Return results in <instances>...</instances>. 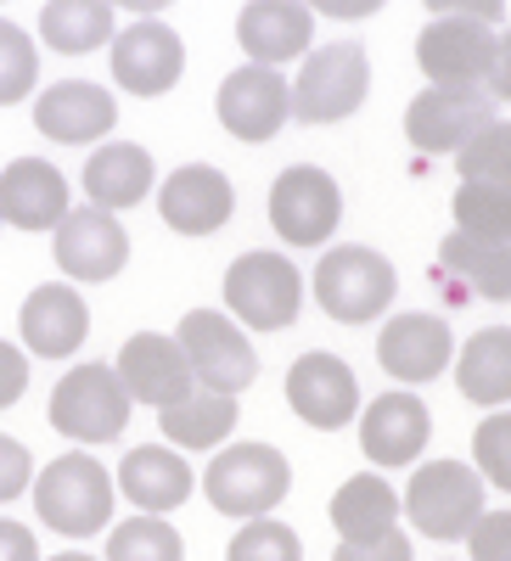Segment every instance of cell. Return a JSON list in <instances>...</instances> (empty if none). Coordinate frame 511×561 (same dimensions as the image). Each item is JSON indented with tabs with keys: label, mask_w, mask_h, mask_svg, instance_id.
Listing matches in <instances>:
<instances>
[{
	"label": "cell",
	"mask_w": 511,
	"mask_h": 561,
	"mask_svg": "<svg viewBox=\"0 0 511 561\" xmlns=\"http://www.w3.org/2000/svg\"><path fill=\"white\" fill-rule=\"evenodd\" d=\"M230 561H304V545L287 523L248 517V528L230 539Z\"/></svg>",
	"instance_id": "obj_35"
},
{
	"label": "cell",
	"mask_w": 511,
	"mask_h": 561,
	"mask_svg": "<svg viewBox=\"0 0 511 561\" xmlns=\"http://www.w3.org/2000/svg\"><path fill=\"white\" fill-rule=\"evenodd\" d=\"M484 90L495 102H511V34H500V45H495V68H489Z\"/></svg>",
	"instance_id": "obj_44"
},
{
	"label": "cell",
	"mask_w": 511,
	"mask_h": 561,
	"mask_svg": "<svg viewBox=\"0 0 511 561\" xmlns=\"http://www.w3.org/2000/svg\"><path fill=\"white\" fill-rule=\"evenodd\" d=\"M332 523L343 539H377V534L399 528V494L377 472H360L332 494Z\"/></svg>",
	"instance_id": "obj_30"
},
{
	"label": "cell",
	"mask_w": 511,
	"mask_h": 561,
	"mask_svg": "<svg viewBox=\"0 0 511 561\" xmlns=\"http://www.w3.org/2000/svg\"><path fill=\"white\" fill-rule=\"evenodd\" d=\"M405 511H410L416 534H428V539H467L473 523L484 517V478H478V466L428 460L422 472L410 478V489H405Z\"/></svg>",
	"instance_id": "obj_7"
},
{
	"label": "cell",
	"mask_w": 511,
	"mask_h": 561,
	"mask_svg": "<svg viewBox=\"0 0 511 561\" xmlns=\"http://www.w3.org/2000/svg\"><path fill=\"white\" fill-rule=\"evenodd\" d=\"M180 556H185L180 534L163 517H152V511L118 523L113 539H107V561H180Z\"/></svg>",
	"instance_id": "obj_32"
},
{
	"label": "cell",
	"mask_w": 511,
	"mask_h": 561,
	"mask_svg": "<svg viewBox=\"0 0 511 561\" xmlns=\"http://www.w3.org/2000/svg\"><path fill=\"white\" fill-rule=\"evenodd\" d=\"M45 561H96V556H84V550H63V556H45Z\"/></svg>",
	"instance_id": "obj_46"
},
{
	"label": "cell",
	"mask_w": 511,
	"mask_h": 561,
	"mask_svg": "<svg viewBox=\"0 0 511 561\" xmlns=\"http://www.w3.org/2000/svg\"><path fill=\"white\" fill-rule=\"evenodd\" d=\"M185 365H192L197 388H214V393H242L253 377H259V354L248 343V332L230 314L219 309H192L174 332Z\"/></svg>",
	"instance_id": "obj_8"
},
{
	"label": "cell",
	"mask_w": 511,
	"mask_h": 561,
	"mask_svg": "<svg viewBox=\"0 0 511 561\" xmlns=\"http://www.w3.org/2000/svg\"><path fill=\"white\" fill-rule=\"evenodd\" d=\"M428 438H433V415H428V404L416 393H383V399H371L365 415H360V444H365V455L377 466L422 460Z\"/></svg>",
	"instance_id": "obj_20"
},
{
	"label": "cell",
	"mask_w": 511,
	"mask_h": 561,
	"mask_svg": "<svg viewBox=\"0 0 511 561\" xmlns=\"http://www.w3.org/2000/svg\"><path fill=\"white\" fill-rule=\"evenodd\" d=\"M332 561H416V556H410V539L399 528H388L377 539H343Z\"/></svg>",
	"instance_id": "obj_38"
},
{
	"label": "cell",
	"mask_w": 511,
	"mask_h": 561,
	"mask_svg": "<svg viewBox=\"0 0 511 561\" xmlns=\"http://www.w3.org/2000/svg\"><path fill=\"white\" fill-rule=\"evenodd\" d=\"M152 152L147 147H135V140H107V147L90 152L84 163V197L96 203V208H135L141 197H152Z\"/></svg>",
	"instance_id": "obj_25"
},
{
	"label": "cell",
	"mask_w": 511,
	"mask_h": 561,
	"mask_svg": "<svg viewBox=\"0 0 511 561\" xmlns=\"http://www.w3.org/2000/svg\"><path fill=\"white\" fill-rule=\"evenodd\" d=\"M293 84V118L298 124H343L365 107L371 96V57L360 51L354 39H332V45H315L304 51V68Z\"/></svg>",
	"instance_id": "obj_2"
},
{
	"label": "cell",
	"mask_w": 511,
	"mask_h": 561,
	"mask_svg": "<svg viewBox=\"0 0 511 561\" xmlns=\"http://www.w3.org/2000/svg\"><path fill=\"white\" fill-rule=\"evenodd\" d=\"M225 309L253 332H287L304 309V275L282 253H242L225 270Z\"/></svg>",
	"instance_id": "obj_5"
},
{
	"label": "cell",
	"mask_w": 511,
	"mask_h": 561,
	"mask_svg": "<svg viewBox=\"0 0 511 561\" xmlns=\"http://www.w3.org/2000/svg\"><path fill=\"white\" fill-rule=\"evenodd\" d=\"M185 73V45L169 23L135 18L124 34H113V79L129 96H163Z\"/></svg>",
	"instance_id": "obj_14"
},
{
	"label": "cell",
	"mask_w": 511,
	"mask_h": 561,
	"mask_svg": "<svg viewBox=\"0 0 511 561\" xmlns=\"http://www.w3.org/2000/svg\"><path fill=\"white\" fill-rule=\"evenodd\" d=\"M34 84H39V51H34V39L0 18V107H18L34 96Z\"/></svg>",
	"instance_id": "obj_33"
},
{
	"label": "cell",
	"mask_w": 511,
	"mask_h": 561,
	"mask_svg": "<svg viewBox=\"0 0 511 561\" xmlns=\"http://www.w3.org/2000/svg\"><path fill=\"white\" fill-rule=\"evenodd\" d=\"M192 489H197L192 466H185L180 449H169V444H141V449H129L124 466H118V494L135 511H152V517L185 505V500H192Z\"/></svg>",
	"instance_id": "obj_24"
},
{
	"label": "cell",
	"mask_w": 511,
	"mask_h": 561,
	"mask_svg": "<svg viewBox=\"0 0 511 561\" xmlns=\"http://www.w3.org/2000/svg\"><path fill=\"white\" fill-rule=\"evenodd\" d=\"M455 230L484 237V242H511V185L461 180V192H455Z\"/></svg>",
	"instance_id": "obj_31"
},
{
	"label": "cell",
	"mask_w": 511,
	"mask_h": 561,
	"mask_svg": "<svg viewBox=\"0 0 511 561\" xmlns=\"http://www.w3.org/2000/svg\"><path fill=\"white\" fill-rule=\"evenodd\" d=\"M315 39V12L304 0H248L237 18V45L248 51V62L282 68L298 62Z\"/></svg>",
	"instance_id": "obj_19"
},
{
	"label": "cell",
	"mask_w": 511,
	"mask_h": 561,
	"mask_svg": "<svg viewBox=\"0 0 511 561\" xmlns=\"http://www.w3.org/2000/svg\"><path fill=\"white\" fill-rule=\"evenodd\" d=\"M461 180H484V185H511V124H484L467 147L455 152Z\"/></svg>",
	"instance_id": "obj_34"
},
{
	"label": "cell",
	"mask_w": 511,
	"mask_h": 561,
	"mask_svg": "<svg viewBox=\"0 0 511 561\" xmlns=\"http://www.w3.org/2000/svg\"><path fill=\"white\" fill-rule=\"evenodd\" d=\"M473 460H478V478L511 494V410H495L484 427L473 433Z\"/></svg>",
	"instance_id": "obj_36"
},
{
	"label": "cell",
	"mask_w": 511,
	"mask_h": 561,
	"mask_svg": "<svg viewBox=\"0 0 511 561\" xmlns=\"http://www.w3.org/2000/svg\"><path fill=\"white\" fill-rule=\"evenodd\" d=\"M57 264L68 280H113L129 264V237L113 219V208H68L57 219Z\"/></svg>",
	"instance_id": "obj_15"
},
{
	"label": "cell",
	"mask_w": 511,
	"mask_h": 561,
	"mask_svg": "<svg viewBox=\"0 0 511 561\" xmlns=\"http://www.w3.org/2000/svg\"><path fill=\"white\" fill-rule=\"evenodd\" d=\"M287 399H293V415L309 421V427H320V433H338V427H349V421L360 415L354 370L338 354H327V348H309V354L293 359Z\"/></svg>",
	"instance_id": "obj_13"
},
{
	"label": "cell",
	"mask_w": 511,
	"mask_h": 561,
	"mask_svg": "<svg viewBox=\"0 0 511 561\" xmlns=\"http://www.w3.org/2000/svg\"><path fill=\"white\" fill-rule=\"evenodd\" d=\"M129 388L118 365H73L52 393V427L73 444H113L129 427Z\"/></svg>",
	"instance_id": "obj_4"
},
{
	"label": "cell",
	"mask_w": 511,
	"mask_h": 561,
	"mask_svg": "<svg viewBox=\"0 0 511 561\" xmlns=\"http://www.w3.org/2000/svg\"><path fill=\"white\" fill-rule=\"evenodd\" d=\"M455 382L473 404H489V410L511 404V325H489V332H478L461 348Z\"/></svg>",
	"instance_id": "obj_28"
},
{
	"label": "cell",
	"mask_w": 511,
	"mask_h": 561,
	"mask_svg": "<svg viewBox=\"0 0 511 561\" xmlns=\"http://www.w3.org/2000/svg\"><path fill=\"white\" fill-rule=\"evenodd\" d=\"M113 7H124V12H135V18H158L163 7H174V0H113Z\"/></svg>",
	"instance_id": "obj_45"
},
{
	"label": "cell",
	"mask_w": 511,
	"mask_h": 561,
	"mask_svg": "<svg viewBox=\"0 0 511 561\" xmlns=\"http://www.w3.org/2000/svg\"><path fill=\"white\" fill-rule=\"evenodd\" d=\"M68 214V180L45 158H18L0 169V219L18 230H57Z\"/></svg>",
	"instance_id": "obj_22"
},
{
	"label": "cell",
	"mask_w": 511,
	"mask_h": 561,
	"mask_svg": "<svg viewBox=\"0 0 511 561\" xmlns=\"http://www.w3.org/2000/svg\"><path fill=\"white\" fill-rule=\"evenodd\" d=\"M113 472L96 455H57L45 472L34 478V511L52 534L84 539V534H102L113 517Z\"/></svg>",
	"instance_id": "obj_1"
},
{
	"label": "cell",
	"mask_w": 511,
	"mask_h": 561,
	"mask_svg": "<svg viewBox=\"0 0 511 561\" xmlns=\"http://www.w3.org/2000/svg\"><path fill=\"white\" fill-rule=\"evenodd\" d=\"M467 545H473V561H511V511H484Z\"/></svg>",
	"instance_id": "obj_37"
},
{
	"label": "cell",
	"mask_w": 511,
	"mask_h": 561,
	"mask_svg": "<svg viewBox=\"0 0 511 561\" xmlns=\"http://www.w3.org/2000/svg\"><path fill=\"white\" fill-rule=\"evenodd\" d=\"M214 113L219 124L259 147V140H275L282 124L293 118V84L282 79V68H264V62H248L237 73L219 79V96H214Z\"/></svg>",
	"instance_id": "obj_11"
},
{
	"label": "cell",
	"mask_w": 511,
	"mask_h": 561,
	"mask_svg": "<svg viewBox=\"0 0 511 561\" xmlns=\"http://www.w3.org/2000/svg\"><path fill=\"white\" fill-rule=\"evenodd\" d=\"M158 214L180 237H214V230L237 214V192L214 163H185L158 185Z\"/></svg>",
	"instance_id": "obj_16"
},
{
	"label": "cell",
	"mask_w": 511,
	"mask_h": 561,
	"mask_svg": "<svg viewBox=\"0 0 511 561\" xmlns=\"http://www.w3.org/2000/svg\"><path fill=\"white\" fill-rule=\"evenodd\" d=\"M237 415H242L237 393L192 388L185 399H174V404H163V410H158V427H163V438H169V444H180V449H214V444H225V438H230Z\"/></svg>",
	"instance_id": "obj_27"
},
{
	"label": "cell",
	"mask_w": 511,
	"mask_h": 561,
	"mask_svg": "<svg viewBox=\"0 0 511 561\" xmlns=\"http://www.w3.org/2000/svg\"><path fill=\"white\" fill-rule=\"evenodd\" d=\"M309 12L320 18H338V23H354V18H371V12H383L388 0H304Z\"/></svg>",
	"instance_id": "obj_42"
},
{
	"label": "cell",
	"mask_w": 511,
	"mask_h": 561,
	"mask_svg": "<svg viewBox=\"0 0 511 561\" xmlns=\"http://www.w3.org/2000/svg\"><path fill=\"white\" fill-rule=\"evenodd\" d=\"M118 124V102L90 79H57L45 84V96L34 102V129L52 135L57 147H90Z\"/></svg>",
	"instance_id": "obj_18"
},
{
	"label": "cell",
	"mask_w": 511,
	"mask_h": 561,
	"mask_svg": "<svg viewBox=\"0 0 511 561\" xmlns=\"http://www.w3.org/2000/svg\"><path fill=\"white\" fill-rule=\"evenodd\" d=\"M118 377H124L129 399L158 404V410L197 388V377H192V365H185L180 343L163 337V332H135V337L118 348Z\"/></svg>",
	"instance_id": "obj_21"
},
{
	"label": "cell",
	"mask_w": 511,
	"mask_h": 561,
	"mask_svg": "<svg viewBox=\"0 0 511 561\" xmlns=\"http://www.w3.org/2000/svg\"><path fill=\"white\" fill-rule=\"evenodd\" d=\"M433 18H484V23H500L506 18V0H428Z\"/></svg>",
	"instance_id": "obj_41"
},
{
	"label": "cell",
	"mask_w": 511,
	"mask_h": 561,
	"mask_svg": "<svg viewBox=\"0 0 511 561\" xmlns=\"http://www.w3.org/2000/svg\"><path fill=\"white\" fill-rule=\"evenodd\" d=\"M18 325H23L29 354L68 359V354H79L84 337H90V309H84V298L68 287V280H52V287H34V293H29Z\"/></svg>",
	"instance_id": "obj_23"
},
{
	"label": "cell",
	"mask_w": 511,
	"mask_h": 561,
	"mask_svg": "<svg viewBox=\"0 0 511 561\" xmlns=\"http://www.w3.org/2000/svg\"><path fill=\"white\" fill-rule=\"evenodd\" d=\"M39 39L63 57H84L113 39V0H45Z\"/></svg>",
	"instance_id": "obj_29"
},
{
	"label": "cell",
	"mask_w": 511,
	"mask_h": 561,
	"mask_svg": "<svg viewBox=\"0 0 511 561\" xmlns=\"http://www.w3.org/2000/svg\"><path fill=\"white\" fill-rule=\"evenodd\" d=\"M394 264L377 248H332L327 259L315 264V304L327 309L343 325H371L388 304H394Z\"/></svg>",
	"instance_id": "obj_6"
},
{
	"label": "cell",
	"mask_w": 511,
	"mask_h": 561,
	"mask_svg": "<svg viewBox=\"0 0 511 561\" xmlns=\"http://www.w3.org/2000/svg\"><path fill=\"white\" fill-rule=\"evenodd\" d=\"M484 124H495V96H489L484 84H428L422 96L405 107L410 147L428 152V158L461 152Z\"/></svg>",
	"instance_id": "obj_9"
},
{
	"label": "cell",
	"mask_w": 511,
	"mask_h": 561,
	"mask_svg": "<svg viewBox=\"0 0 511 561\" xmlns=\"http://www.w3.org/2000/svg\"><path fill=\"white\" fill-rule=\"evenodd\" d=\"M29 388V354L12 348V343H0V410H12Z\"/></svg>",
	"instance_id": "obj_40"
},
{
	"label": "cell",
	"mask_w": 511,
	"mask_h": 561,
	"mask_svg": "<svg viewBox=\"0 0 511 561\" xmlns=\"http://www.w3.org/2000/svg\"><path fill=\"white\" fill-rule=\"evenodd\" d=\"M450 354H455L450 320H444V314H422V309H416V314H394V320L383 325V337H377L383 370H388L394 382H405V388L444 377Z\"/></svg>",
	"instance_id": "obj_17"
},
{
	"label": "cell",
	"mask_w": 511,
	"mask_h": 561,
	"mask_svg": "<svg viewBox=\"0 0 511 561\" xmlns=\"http://www.w3.org/2000/svg\"><path fill=\"white\" fill-rule=\"evenodd\" d=\"M495 23L484 18H433L416 34V62L433 84H484L495 68Z\"/></svg>",
	"instance_id": "obj_12"
},
{
	"label": "cell",
	"mask_w": 511,
	"mask_h": 561,
	"mask_svg": "<svg viewBox=\"0 0 511 561\" xmlns=\"http://www.w3.org/2000/svg\"><path fill=\"white\" fill-rule=\"evenodd\" d=\"M0 561H39V545L23 523H0Z\"/></svg>",
	"instance_id": "obj_43"
},
{
	"label": "cell",
	"mask_w": 511,
	"mask_h": 561,
	"mask_svg": "<svg viewBox=\"0 0 511 561\" xmlns=\"http://www.w3.org/2000/svg\"><path fill=\"white\" fill-rule=\"evenodd\" d=\"M203 489H208V505L219 511V517H264V511H275L287 500L293 489V466L282 449L270 444H230L225 455L208 460L203 472Z\"/></svg>",
	"instance_id": "obj_3"
},
{
	"label": "cell",
	"mask_w": 511,
	"mask_h": 561,
	"mask_svg": "<svg viewBox=\"0 0 511 561\" xmlns=\"http://www.w3.org/2000/svg\"><path fill=\"white\" fill-rule=\"evenodd\" d=\"M439 270L444 280H461L473 298L511 304V242H484L467 230H450L439 242Z\"/></svg>",
	"instance_id": "obj_26"
},
{
	"label": "cell",
	"mask_w": 511,
	"mask_h": 561,
	"mask_svg": "<svg viewBox=\"0 0 511 561\" xmlns=\"http://www.w3.org/2000/svg\"><path fill=\"white\" fill-rule=\"evenodd\" d=\"M343 219V192L327 169L293 163L282 180L270 185V225L287 248H320Z\"/></svg>",
	"instance_id": "obj_10"
},
{
	"label": "cell",
	"mask_w": 511,
	"mask_h": 561,
	"mask_svg": "<svg viewBox=\"0 0 511 561\" xmlns=\"http://www.w3.org/2000/svg\"><path fill=\"white\" fill-rule=\"evenodd\" d=\"M29 483H34V460H29V449H23L18 438L0 433V505L18 500Z\"/></svg>",
	"instance_id": "obj_39"
}]
</instances>
